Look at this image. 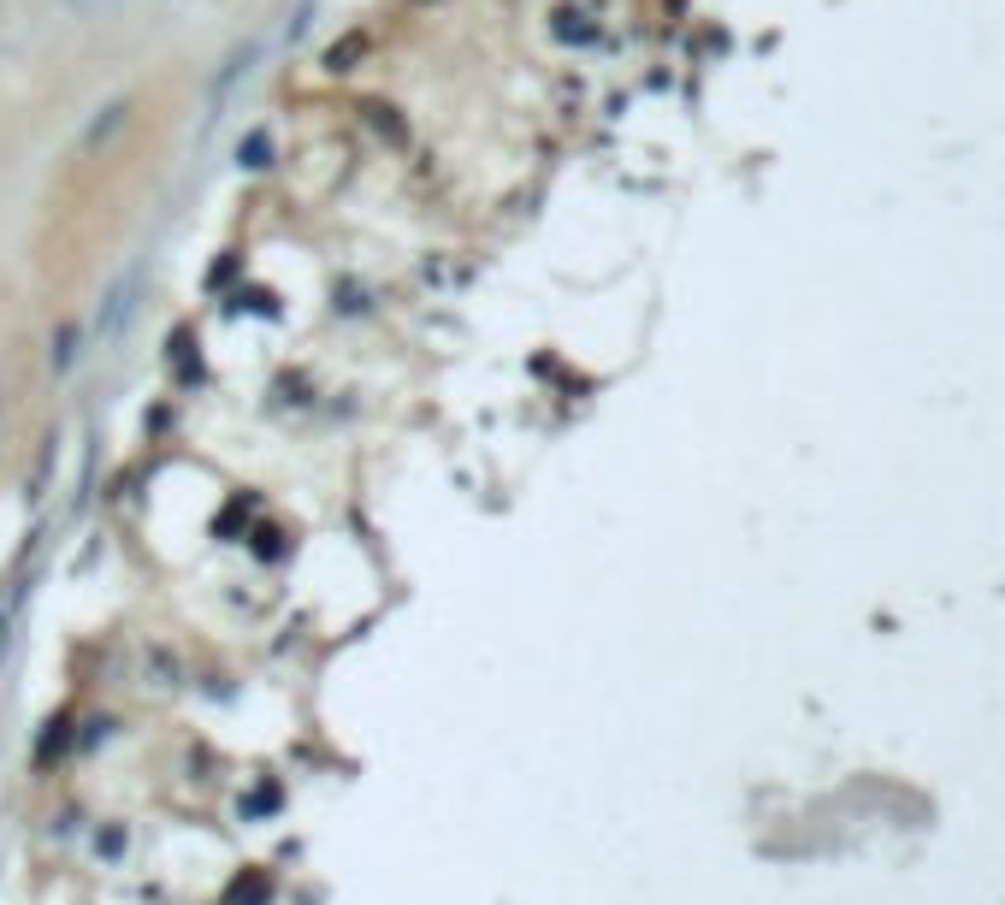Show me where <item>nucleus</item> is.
Masks as SVG:
<instances>
[{"mask_svg":"<svg viewBox=\"0 0 1005 905\" xmlns=\"http://www.w3.org/2000/svg\"><path fill=\"white\" fill-rule=\"evenodd\" d=\"M136 290H143V261H130L113 279L107 297H101V309H95V344H118V337H125L130 314H136Z\"/></svg>","mask_w":1005,"mask_h":905,"instance_id":"nucleus-1","label":"nucleus"},{"mask_svg":"<svg viewBox=\"0 0 1005 905\" xmlns=\"http://www.w3.org/2000/svg\"><path fill=\"white\" fill-rule=\"evenodd\" d=\"M125 125V101H113V107H101L95 118H90V131H83V155H90V148H101L107 143V136Z\"/></svg>","mask_w":1005,"mask_h":905,"instance_id":"nucleus-2","label":"nucleus"},{"mask_svg":"<svg viewBox=\"0 0 1005 905\" xmlns=\"http://www.w3.org/2000/svg\"><path fill=\"white\" fill-rule=\"evenodd\" d=\"M266 899H272V882L261 876V870L237 876V882H231V894H226V905H266Z\"/></svg>","mask_w":1005,"mask_h":905,"instance_id":"nucleus-3","label":"nucleus"},{"mask_svg":"<svg viewBox=\"0 0 1005 905\" xmlns=\"http://www.w3.org/2000/svg\"><path fill=\"white\" fill-rule=\"evenodd\" d=\"M48 362H54V373H65V367L77 362V326L60 332V344H54V355H48Z\"/></svg>","mask_w":1005,"mask_h":905,"instance_id":"nucleus-4","label":"nucleus"},{"mask_svg":"<svg viewBox=\"0 0 1005 905\" xmlns=\"http://www.w3.org/2000/svg\"><path fill=\"white\" fill-rule=\"evenodd\" d=\"M237 155H249L243 166H266V155H272V136H266V131H254V136H249V143H243V148H237Z\"/></svg>","mask_w":1005,"mask_h":905,"instance_id":"nucleus-5","label":"nucleus"}]
</instances>
